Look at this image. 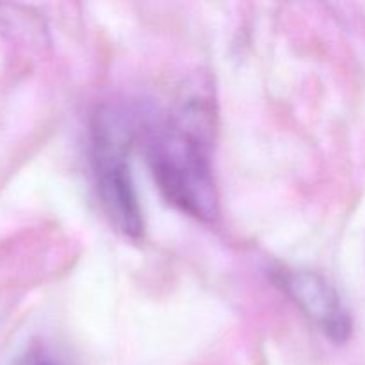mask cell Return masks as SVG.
<instances>
[{"label":"cell","instance_id":"1","mask_svg":"<svg viewBox=\"0 0 365 365\" xmlns=\"http://www.w3.org/2000/svg\"><path fill=\"white\" fill-rule=\"evenodd\" d=\"M150 170L170 203L200 221L220 214L210 157V113L189 103L152 128L146 139Z\"/></svg>","mask_w":365,"mask_h":365},{"label":"cell","instance_id":"2","mask_svg":"<svg viewBox=\"0 0 365 365\" xmlns=\"http://www.w3.org/2000/svg\"><path fill=\"white\" fill-rule=\"evenodd\" d=\"M132 127L113 107L96 110L91 123V170L110 223L132 239L143 235V214L130 173Z\"/></svg>","mask_w":365,"mask_h":365},{"label":"cell","instance_id":"3","mask_svg":"<svg viewBox=\"0 0 365 365\" xmlns=\"http://www.w3.org/2000/svg\"><path fill=\"white\" fill-rule=\"evenodd\" d=\"M277 284L299 310L334 342L341 344L351 335V317L341 296L319 274L310 271H278Z\"/></svg>","mask_w":365,"mask_h":365},{"label":"cell","instance_id":"4","mask_svg":"<svg viewBox=\"0 0 365 365\" xmlns=\"http://www.w3.org/2000/svg\"><path fill=\"white\" fill-rule=\"evenodd\" d=\"M18 365H57L52 360L46 359L45 355H39V353H32V355L24 356V359L18 362Z\"/></svg>","mask_w":365,"mask_h":365}]
</instances>
